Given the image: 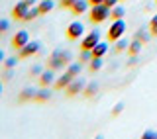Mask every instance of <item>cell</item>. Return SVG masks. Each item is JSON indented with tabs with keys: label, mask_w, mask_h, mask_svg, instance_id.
Listing matches in <instances>:
<instances>
[{
	"label": "cell",
	"mask_w": 157,
	"mask_h": 139,
	"mask_svg": "<svg viewBox=\"0 0 157 139\" xmlns=\"http://www.w3.org/2000/svg\"><path fill=\"white\" fill-rule=\"evenodd\" d=\"M69 63H71V53H69V51H61V49H55V51L51 53V57H49L47 65H49V69L57 71V69L67 67Z\"/></svg>",
	"instance_id": "obj_1"
},
{
	"label": "cell",
	"mask_w": 157,
	"mask_h": 139,
	"mask_svg": "<svg viewBox=\"0 0 157 139\" xmlns=\"http://www.w3.org/2000/svg\"><path fill=\"white\" fill-rule=\"evenodd\" d=\"M88 16H90L92 24H102L110 18V8H108L106 4H94V6H90Z\"/></svg>",
	"instance_id": "obj_2"
},
{
	"label": "cell",
	"mask_w": 157,
	"mask_h": 139,
	"mask_svg": "<svg viewBox=\"0 0 157 139\" xmlns=\"http://www.w3.org/2000/svg\"><path fill=\"white\" fill-rule=\"evenodd\" d=\"M126 33V22H124V18L122 20H114V22L110 24V28H108V41H118V39H120L122 36H124Z\"/></svg>",
	"instance_id": "obj_3"
},
{
	"label": "cell",
	"mask_w": 157,
	"mask_h": 139,
	"mask_svg": "<svg viewBox=\"0 0 157 139\" xmlns=\"http://www.w3.org/2000/svg\"><path fill=\"white\" fill-rule=\"evenodd\" d=\"M98 41H100V32H98V29H92L88 36L82 37V41H81V49H88V51H92V47H94Z\"/></svg>",
	"instance_id": "obj_4"
},
{
	"label": "cell",
	"mask_w": 157,
	"mask_h": 139,
	"mask_svg": "<svg viewBox=\"0 0 157 139\" xmlns=\"http://www.w3.org/2000/svg\"><path fill=\"white\" fill-rule=\"evenodd\" d=\"M29 8H32V6H29L26 0H20L16 6L12 8V18H14V20H18V22H24V20H26V14H28V10H29Z\"/></svg>",
	"instance_id": "obj_5"
},
{
	"label": "cell",
	"mask_w": 157,
	"mask_h": 139,
	"mask_svg": "<svg viewBox=\"0 0 157 139\" xmlns=\"http://www.w3.org/2000/svg\"><path fill=\"white\" fill-rule=\"evenodd\" d=\"M85 86H86V82L81 81L78 77H75L71 82H69V86L65 88V90H67V96H77L78 92H85Z\"/></svg>",
	"instance_id": "obj_6"
},
{
	"label": "cell",
	"mask_w": 157,
	"mask_h": 139,
	"mask_svg": "<svg viewBox=\"0 0 157 139\" xmlns=\"http://www.w3.org/2000/svg\"><path fill=\"white\" fill-rule=\"evenodd\" d=\"M85 33V26H82L81 22H73V24H69V28H67V37L71 39V41H77L78 37Z\"/></svg>",
	"instance_id": "obj_7"
},
{
	"label": "cell",
	"mask_w": 157,
	"mask_h": 139,
	"mask_svg": "<svg viewBox=\"0 0 157 139\" xmlns=\"http://www.w3.org/2000/svg\"><path fill=\"white\" fill-rule=\"evenodd\" d=\"M39 49H41V43L39 41H28L26 45L20 49V57L22 59L32 57V55H36V53H39Z\"/></svg>",
	"instance_id": "obj_8"
},
{
	"label": "cell",
	"mask_w": 157,
	"mask_h": 139,
	"mask_svg": "<svg viewBox=\"0 0 157 139\" xmlns=\"http://www.w3.org/2000/svg\"><path fill=\"white\" fill-rule=\"evenodd\" d=\"M28 41H29V33L26 32V29H22V32H18L16 36L12 37V47H14V49H18V51H20V49H22L24 45H26Z\"/></svg>",
	"instance_id": "obj_9"
},
{
	"label": "cell",
	"mask_w": 157,
	"mask_h": 139,
	"mask_svg": "<svg viewBox=\"0 0 157 139\" xmlns=\"http://www.w3.org/2000/svg\"><path fill=\"white\" fill-rule=\"evenodd\" d=\"M53 81H55V71L53 69H47V71L39 74V84L41 86H49V84H53Z\"/></svg>",
	"instance_id": "obj_10"
},
{
	"label": "cell",
	"mask_w": 157,
	"mask_h": 139,
	"mask_svg": "<svg viewBox=\"0 0 157 139\" xmlns=\"http://www.w3.org/2000/svg\"><path fill=\"white\" fill-rule=\"evenodd\" d=\"M73 78H75V77H71V74L65 71V73H63L61 77H59L57 81H55V82H53V86H55L57 90H63V88H67V86H69V82H71Z\"/></svg>",
	"instance_id": "obj_11"
},
{
	"label": "cell",
	"mask_w": 157,
	"mask_h": 139,
	"mask_svg": "<svg viewBox=\"0 0 157 139\" xmlns=\"http://www.w3.org/2000/svg\"><path fill=\"white\" fill-rule=\"evenodd\" d=\"M88 6H90L88 0H77V2L71 6V12L75 14V16H81V14H85L86 10H88Z\"/></svg>",
	"instance_id": "obj_12"
},
{
	"label": "cell",
	"mask_w": 157,
	"mask_h": 139,
	"mask_svg": "<svg viewBox=\"0 0 157 139\" xmlns=\"http://www.w3.org/2000/svg\"><path fill=\"white\" fill-rule=\"evenodd\" d=\"M108 53V41H98L92 47V57H104Z\"/></svg>",
	"instance_id": "obj_13"
},
{
	"label": "cell",
	"mask_w": 157,
	"mask_h": 139,
	"mask_svg": "<svg viewBox=\"0 0 157 139\" xmlns=\"http://www.w3.org/2000/svg\"><path fill=\"white\" fill-rule=\"evenodd\" d=\"M36 94L37 90L36 88H32V86H28V88H24L22 94H20V102H28V100H36Z\"/></svg>",
	"instance_id": "obj_14"
},
{
	"label": "cell",
	"mask_w": 157,
	"mask_h": 139,
	"mask_svg": "<svg viewBox=\"0 0 157 139\" xmlns=\"http://www.w3.org/2000/svg\"><path fill=\"white\" fill-rule=\"evenodd\" d=\"M124 16H126V8L124 6H118L116 4L114 8H110V18L112 20H122Z\"/></svg>",
	"instance_id": "obj_15"
},
{
	"label": "cell",
	"mask_w": 157,
	"mask_h": 139,
	"mask_svg": "<svg viewBox=\"0 0 157 139\" xmlns=\"http://www.w3.org/2000/svg\"><path fill=\"white\" fill-rule=\"evenodd\" d=\"M81 71H82V63L81 61H78V63H69V65H67V73L71 74V77H78Z\"/></svg>",
	"instance_id": "obj_16"
},
{
	"label": "cell",
	"mask_w": 157,
	"mask_h": 139,
	"mask_svg": "<svg viewBox=\"0 0 157 139\" xmlns=\"http://www.w3.org/2000/svg\"><path fill=\"white\" fill-rule=\"evenodd\" d=\"M37 6H39V12L41 14H47V12H51V10L55 8V0H41Z\"/></svg>",
	"instance_id": "obj_17"
},
{
	"label": "cell",
	"mask_w": 157,
	"mask_h": 139,
	"mask_svg": "<svg viewBox=\"0 0 157 139\" xmlns=\"http://www.w3.org/2000/svg\"><path fill=\"white\" fill-rule=\"evenodd\" d=\"M141 45H144V43H141L140 39H134V41H130V45H128V53H130V55H140Z\"/></svg>",
	"instance_id": "obj_18"
},
{
	"label": "cell",
	"mask_w": 157,
	"mask_h": 139,
	"mask_svg": "<svg viewBox=\"0 0 157 139\" xmlns=\"http://www.w3.org/2000/svg\"><path fill=\"white\" fill-rule=\"evenodd\" d=\"M49 98H51V92L47 90V86H43L41 90H37V94H36V102H41V104L47 102Z\"/></svg>",
	"instance_id": "obj_19"
},
{
	"label": "cell",
	"mask_w": 157,
	"mask_h": 139,
	"mask_svg": "<svg viewBox=\"0 0 157 139\" xmlns=\"http://www.w3.org/2000/svg\"><path fill=\"white\" fill-rule=\"evenodd\" d=\"M37 16H41V12H39V6H32L28 10V14H26V20L24 22H29V20H36Z\"/></svg>",
	"instance_id": "obj_20"
},
{
	"label": "cell",
	"mask_w": 157,
	"mask_h": 139,
	"mask_svg": "<svg viewBox=\"0 0 157 139\" xmlns=\"http://www.w3.org/2000/svg\"><path fill=\"white\" fill-rule=\"evenodd\" d=\"M98 92V82H88L86 86H85V96H94V94Z\"/></svg>",
	"instance_id": "obj_21"
},
{
	"label": "cell",
	"mask_w": 157,
	"mask_h": 139,
	"mask_svg": "<svg viewBox=\"0 0 157 139\" xmlns=\"http://www.w3.org/2000/svg\"><path fill=\"white\" fill-rule=\"evenodd\" d=\"M128 45H130V43L126 41V39H118V41H114V53H122L124 51V49H128Z\"/></svg>",
	"instance_id": "obj_22"
},
{
	"label": "cell",
	"mask_w": 157,
	"mask_h": 139,
	"mask_svg": "<svg viewBox=\"0 0 157 139\" xmlns=\"http://www.w3.org/2000/svg\"><path fill=\"white\" fill-rule=\"evenodd\" d=\"M102 69V57H92L90 59V71H100Z\"/></svg>",
	"instance_id": "obj_23"
},
{
	"label": "cell",
	"mask_w": 157,
	"mask_h": 139,
	"mask_svg": "<svg viewBox=\"0 0 157 139\" xmlns=\"http://www.w3.org/2000/svg\"><path fill=\"white\" fill-rule=\"evenodd\" d=\"M92 59V51H88V49H81V57H78V61L81 63H90Z\"/></svg>",
	"instance_id": "obj_24"
},
{
	"label": "cell",
	"mask_w": 157,
	"mask_h": 139,
	"mask_svg": "<svg viewBox=\"0 0 157 139\" xmlns=\"http://www.w3.org/2000/svg\"><path fill=\"white\" fill-rule=\"evenodd\" d=\"M136 39H140L141 43H147V41H149V33H147L145 29H137V32H136Z\"/></svg>",
	"instance_id": "obj_25"
},
{
	"label": "cell",
	"mask_w": 157,
	"mask_h": 139,
	"mask_svg": "<svg viewBox=\"0 0 157 139\" xmlns=\"http://www.w3.org/2000/svg\"><path fill=\"white\" fill-rule=\"evenodd\" d=\"M149 33L151 36H157V14L149 20Z\"/></svg>",
	"instance_id": "obj_26"
},
{
	"label": "cell",
	"mask_w": 157,
	"mask_h": 139,
	"mask_svg": "<svg viewBox=\"0 0 157 139\" xmlns=\"http://www.w3.org/2000/svg\"><path fill=\"white\" fill-rule=\"evenodd\" d=\"M16 63H18V59H16V57H8V59H4V67H6V69H14V67H16Z\"/></svg>",
	"instance_id": "obj_27"
},
{
	"label": "cell",
	"mask_w": 157,
	"mask_h": 139,
	"mask_svg": "<svg viewBox=\"0 0 157 139\" xmlns=\"http://www.w3.org/2000/svg\"><path fill=\"white\" fill-rule=\"evenodd\" d=\"M41 73H43L41 65H33V67H32V71H29V74H32V77H39Z\"/></svg>",
	"instance_id": "obj_28"
},
{
	"label": "cell",
	"mask_w": 157,
	"mask_h": 139,
	"mask_svg": "<svg viewBox=\"0 0 157 139\" xmlns=\"http://www.w3.org/2000/svg\"><path fill=\"white\" fill-rule=\"evenodd\" d=\"M8 29H10V22H8V20H0V32H8Z\"/></svg>",
	"instance_id": "obj_29"
},
{
	"label": "cell",
	"mask_w": 157,
	"mask_h": 139,
	"mask_svg": "<svg viewBox=\"0 0 157 139\" xmlns=\"http://www.w3.org/2000/svg\"><path fill=\"white\" fill-rule=\"evenodd\" d=\"M124 110V104H116L114 110H112V116H120V112Z\"/></svg>",
	"instance_id": "obj_30"
},
{
	"label": "cell",
	"mask_w": 157,
	"mask_h": 139,
	"mask_svg": "<svg viewBox=\"0 0 157 139\" xmlns=\"http://www.w3.org/2000/svg\"><path fill=\"white\" fill-rule=\"evenodd\" d=\"M141 137L144 139H157V131H145Z\"/></svg>",
	"instance_id": "obj_31"
},
{
	"label": "cell",
	"mask_w": 157,
	"mask_h": 139,
	"mask_svg": "<svg viewBox=\"0 0 157 139\" xmlns=\"http://www.w3.org/2000/svg\"><path fill=\"white\" fill-rule=\"evenodd\" d=\"M75 2H77V0H61V6L63 8H71Z\"/></svg>",
	"instance_id": "obj_32"
},
{
	"label": "cell",
	"mask_w": 157,
	"mask_h": 139,
	"mask_svg": "<svg viewBox=\"0 0 157 139\" xmlns=\"http://www.w3.org/2000/svg\"><path fill=\"white\" fill-rule=\"evenodd\" d=\"M118 2H120V0H104V4H106L108 8H114V6H116Z\"/></svg>",
	"instance_id": "obj_33"
},
{
	"label": "cell",
	"mask_w": 157,
	"mask_h": 139,
	"mask_svg": "<svg viewBox=\"0 0 157 139\" xmlns=\"http://www.w3.org/2000/svg\"><path fill=\"white\" fill-rule=\"evenodd\" d=\"M88 4H90V6H94V4H104V0H88Z\"/></svg>",
	"instance_id": "obj_34"
},
{
	"label": "cell",
	"mask_w": 157,
	"mask_h": 139,
	"mask_svg": "<svg viewBox=\"0 0 157 139\" xmlns=\"http://www.w3.org/2000/svg\"><path fill=\"white\" fill-rule=\"evenodd\" d=\"M4 59H6V53H4L2 49H0V63H4Z\"/></svg>",
	"instance_id": "obj_35"
},
{
	"label": "cell",
	"mask_w": 157,
	"mask_h": 139,
	"mask_svg": "<svg viewBox=\"0 0 157 139\" xmlns=\"http://www.w3.org/2000/svg\"><path fill=\"white\" fill-rule=\"evenodd\" d=\"M26 2L29 4V6H33V4H36V0H26Z\"/></svg>",
	"instance_id": "obj_36"
},
{
	"label": "cell",
	"mask_w": 157,
	"mask_h": 139,
	"mask_svg": "<svg viewBox=\"0 0 157 139\" xmlns=\"http://www.w3.org/2000/svg\"><path fill=\"white\" fill-rule=\"evenodd\" d=\"M0 94H2V82H0Z\"/></svg>",
	"instance_id": "obj_37"
},
{
	"label": "cell",
	"mask_w": 157,
	"mask_h": 139,
	"mask_svg": "<svg viewBox=\"0 0 157 139\" xmlns=\"http://www.w3.org/2000/svg\"><path fill=\"white\" fill-rule=\"evenodd\" d=\"M155 4H157V0H155Z\"/></svg>",
	"instance_id": "obj_38"
},
{
	"label": "cell",
	"mask_w": 157,
	"mask_h": 139,
	"mask_svg": "<svg viewBox=\"0 0 157 139\" xmlns=\"http://www.w3.org/2000/svg\"><path fill=\"white\" fill-rule=\"evenodd\" d=\"M0 33H2V32H0Z\"/></svg>",
	"instance_id": "obj_39"
}]
</instances>
